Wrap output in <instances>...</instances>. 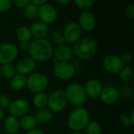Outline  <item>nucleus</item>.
<instances>
[{"instance_id": "6", "label": "nucleus", "mask_w": 134, "mask_h": 134, "mask_svg": "<svg viewBox=\"0 0 134 134\" xmlns=\"http://www.w3.org/2000/svg\"><path fill=\"white\" fill-rule=\"evenodd\" d=\"M67 105L68 100L64 90H55L48 96L47 108L53 113H60L63 111L66 108Z\"/></svg>"}, {"instance_id": "26", "label": "nucleus", "mask_w": 134, "mask_h": 134, "mask_svg": "<svg viewBox=\"0 0 134 134\" xmlns=\"http://www.w3.org/2000/svg\"><path fill=\"white\" fill-rule=\"evenodd\" d=\"M23 10H24V13H23L24 16L27 20H32L38 17V7H37L34 4H32L31 2Z\"/></svg>"}, {"instance_id": "22", "label": "nucleus", "mask_w": 134, "mask_h": 134, "mask_svg": "<svg viewBox=\"0 0 134 134\" xmlns=\"http://www.w3.org/2000/svg\"><path fill=\"white\" fill-rule=\"evenodd\" d=\"M27 76L16 74L9 81V86L13 90H20L26 86Z\"/></svg>"}, {"instance_id": "27", "label": "nucleus", "mask_w": 134, "mask_h": 134, "mask_svg": "<svg viewBox=\"0 0 134 134\" xmlns=\"http://www.w3.org/2000/svg\"><path fill=\"white\" fill-rule=\"evenodd\" d=\"M101 126L97 121H90L84 129L83 134H101Z\"/></svg>"}, {"instance_id": "30", "label": "nucleus", "mask_w": 134, "mask_h": 134, "mask_svg": "<svg viewBox=\"0 0 134 134\" xmlns=\"http://www.w3.org/2000/svg\"><path fill=\"white\" fill-rule=\"evenodd\" d=\"M2 72L3 75L7 79H12L16 74V68L12 63L2 65Z\"/></svg>"}, {"instance_id": "7", "label": "nucleus", "mask_w": 134, "mask_h": 134, "mask_svg": "<svg viewBox=\"0 0 134 134\" xmlns=\"http://www.w3.org/2000/svg\"><path fill=\"white\" fill-rule=\"evenodd\" d=\"M19 54L18 47L13 42H3L0 44V64H11Z\"/></svg>"}, {"instance_id": "41", "label": "nucleus", "mask_w": 134, "mask_h": 134, "mask_svg": "<svg viewBox=\"0 0 134 134\" xmlns=\"http://www.w3.org/2000/svg\"><path fill=\"white\" fill-rule=\"evenodd\" d=\"M56 2L60 5H68L71 2V1L70 0H58V1H56Z\"/></svg>"}, {"instance_id": "5", "label": "nucleus", "mask_w": 134, "mask_h": 134, "mask_svg": "<svg viewBox=\"0 0 134 134\" xmlns=\"http://www.w3.org/2000/svg\"><path fill=\"white\" fill-rule=\"evenodd\" d=\"M49 84V78L42 73L34 72L27 77L26 87L35 93H42L48 88Z\"/></svg>"}, {"instance_id": "11", "label": "nucleus", "mask_w": 134, "mask_h": 134, "mask_svg": "<svg viewBox=\"0 0 134 134\" xmlns=\"http://www.w3.org/2000/svg\"><path fill=\"white\" fill-rule=\"evenodd\" d=\"M8 110L10 114L9 115L20 119L28 113L30 110V105L26 100L18 98L10 102Z\"/></svg>"}, {"instance_id": "18", "label": "nucleus", "mask_w": 134, "mask_h": 134, "mask_svg": "<svg viewBox=\"0 0 134 134\" xmlns=\"http://www.w3.org/2000/svg\"><path fill=\"white\" fill-rule=\"evenodd\" d=\"M29 28L31 31V36L34 37L35 39L46 38L49 31L48 25L41 21L34 22Z\"/></svg>"}, {"instance_id": "24", "label": "nucleus", "mask_w": 134, "mask_h": 134, "mask_svg": "<svg viewBox=\"0 0 134 134\" xmlns=\"http://www.w3.org/2000/svg\"><path fill=\"white\" fill-rule=\"evenodd\" d=\"M119 77L121 82L126 85L132 82L133 79V71L132 68L130 66H124L119 73Z\"/></svg>"}, {"instance_id": "34", "label": "nucleus", "mask_w": 134, "mask_h": 134, "mask_svg": "<svg viewBox=\"0 0 134 134\" xmlns=\"http://www.w3.org/2000/svg\"><path fill=\"white\" fill-rule=\"evenodd\" d=\"M119 119L122 122V124L126 127H130L134 125V122L131 120L130 117L126 114H121L119 115Z\"/></svg>"}, {"instance_id": "33", "label": "nucleus", "mask_w": 134, "mask_h": 134, "mask_svg": "<svg viewBox=\"0 0 134 134\" xmlns=\"http://www.w3.org/2000/svg\"><path fill=\"white\" fill-rule=\"evenodd\" d=\"M10 98L5 94H0V108L2 110L8 109L10 104Z\"/></svg>"}, {"instance_id": "10", "label": "nucleus", "mask_w": 134, "mask_h": 134, "mask_svg": "<svg viewBox=\"0 0 134 134\" xmlns=\"http://www.w3.org/2000/svg\"><path fill=\"white\" fill-rule=\"evenodd\" d=\"M57 15L58 13L56 7L48 2L38 7V17L40 19L41 22L47 25L49 24L53 23L57 20Z\"/></svg>"}, {"instance_id": "23", "label": "nucleus", "mask_w": 134, "mask_h": 134, "mask_svg": "<svg viewBox=\"0 0 134 134\" xmlns=\"http://www.w3.org/2000/svg\"><path fill=\"white\" fill-rule=\"evenodd\" d=\"M33 104L36 108L38 110L46 108L48 103V96L45 93H35L33 97Z\"/></svg>"}, {"instance_id": "42", "label": "nucleus", "mask_w": 134, "mask_h": 134, "mask_svg": "<svg viewBox=\"0 0 134 134\" xmlns=\"http://www.w3.org/2000/svg\"><path fill=\"white\" fill-rule=\"evenodd\" d=\"M4 116H5L4 110H2V108H0V122H2L4 119Z\"/></svg>"}, {"instance_id": "29", "label": "nucleus", "mask_w": 134, "mask_h": 134, "mask_svg": "<svg viewBox=\"0 0 134 134\" xmlns=\"http://www.w3.org/2000/svg\"><path fill=\"white\" fill-rule=\"evenodd\" d=\"M118 91L119 93V97H122L124 99H128L133 97V91L132 90V88L130 86H129L128 85L123 84L119 86Z\"/></svg>"}, {"instance_id": "37", "label": "nucleus", "mask_w": 134, "mask_h": 134, "mask_svg": "<svg viewBox=\"0 0 134 134\" xmlns=\"http://www.w3.org/2000/svg\"><path fill=\"white\" fill-rule=\"evenodd\" d=\"M30 3L29 0H15L13 1V5L20 9H24Z\"/></svg>"}, {"instance_id": "44", "label": "nucleus", "mask_w": 134, "mask_h": 134, "mask_svg": "<svg viewBox=\"0 0 134 134\" xmlns=\"http://www.w3.org/2000/svg\"><path fill=\"white\" fill-rule=\"evenodd\" d=\"M0 134H2V133H0Z\"/></svg>"}, {"instance_id": "4", "label": "nucleus", "mask_w": 134, "mask_h": 134, "mask_svg": "<svg viewBox=\"0 0 134 134\" xmlns=\"http://www.w3.org/2000/svg\"><path fill=\"white\" fill-rule=\"evenodd\" d=\"M68 103H70L75 108L82 107L87 101V97L82 84L71 82L67 86L64 90Z\"/></svg>"}, {"instance_id": "25", "label": "nucleus", "mask_w": 134, "mask_h": 134, "mask_svg": "<svg viewBox=\"0 0 134 134\" xmlns=\"http://www.w3.org/2000/svg\"><path fill=\"white\" fill-rule=\"evenodd\" d=\"M16 36L20 42H29L31 38V34L30 28L26 26H20L16 31Z\"/></svg>"}, {"instance_id": "17", "label": "nucleus", "mask_w": 134, "mask_h": 134, "mask_svg": "<svg viewBox=\"0 0 134 134\" xmlns=\"http://www.w3.org/2000/svg\"><path fill=\"white\" fill-rule=\"evenodd\" d=\"M35 67L36 63L31 57H25L21 59L15 66L16 74H20L24 76L31 75L35 69Z\"/></svg>"}, {"instance_id": "16", "label": "nucleus", "mask_w": 134, "mask_h": 134, "mask_svg": "<svg viewBox=\"0 0 134 134\" xmlns=\"http://www.w3.org/2000/svg\"><path fill=\"white\" fill-rule=\"evenodd\" d=\"M73 50L72 48L68 45L57 46L56 49H53V57L54 58L55 63L57 62H69L73 57Z\"/></svg>"}, {"instance_id": "2", "label": "nucleus", "mask_w": 134, "mask_h": 134, "mask_svg": "<svg viewBox=\"0 0 134 134\" xmlns=\"http://www.w3.org/2000/svg\"><path fill=\"white\" fill-rule=\"evenodd\" d=\"M98 49V45L95 39L85 37L81 38L74 43L72 50L74 55L80 60H89L93 57Z\"/></svg>"}, {"instance_id": "13", "label": "nucleus", "mask_w": 134, "mask_h": 134, "mask_svg": "<svg viewBox=\"0 0 134 134\" xmlns=\"http://www.w3.org/2000/svg\"><path fill=\"white\" fill-rule=\"evenodd\" d=\"M103 67L106 71L111 74H119L124 67L120 57L116 55H108L103 60Z\"/></svg>"}, {"instance_id": "15", "label": "nucleus", "mask_w": 134, "mask_h": 134, "mask_svg": "<svg viewBox=\"0 0 134 134\" xmlns=\"http://www.w3.org/2000/svg\"><path fill=\"white\" fill-rule=\"evenodd\" d=\"M86 97L87 98H91V99H97L99 98L101 91L103 90V85L102 83L96 79H89L85 86H83Z\"/></svg>"}, {"instance_id": "21", "label": "nucleus", "mask_w": 134, "mask_h": 134, "mask_svg": "<svg viewBox=\"0 0 134 134\" xmlns=\"http://www.w3.org/2000/svg\"><path fill=\"white\" fill-rule=\"evenodd\" d=\"M34 116L37 121V123L45 124V123L50 122L53 119V115L50 110H49L48 108H46L40 109V110L37 111Z\"/></svg>"}, {"instance_id": "20", "label": "nucleus", "mask_w": 134, "mask_h": 134, "mask_svg": "<svg viewBox=\"0 0 134 134\" xmlns=\"http://www.w3.org/2000/svg\"><path fill=\"white\" fill-rule=\"evenodd\" d=\"M19 122H20V127L27 132L36 129V126L38 125L35 116L29 114H27L22 116L21 118H20Z\"/></svg>"}, {"instance_id": "39", "label": "nucleus", "mask_w": 134, "mask_h": 134, "mask_svg": "<svg viewBox=\"0 0 134 134\" xmlns=\"http://www.w3.org/2000/svg\"><path fill=\"white\" fill-rule=\"evenodd\" d=\"M32 4H34L35 5H36L37 7H40L41 5H44L45 3H46L48 1L47 0H31L30 1Z\"/></svg>"}, {"instance_id": "28", "label": "nucleus", "mask_w": 134, "mask_h": 134, "mask_svg": "<svg viewBox=\"0 0 134 134\" xmlns=\"http://www.w3.org/2000/svg\"><path fill=\"white\" fill-rule=\"evenodd\" d=\"M50 38H51V40L53 41V42L54 44H56L57 46H64V45L67 44L65 40H64V35L62 34V31H60L58 30L53 31L51 32Z\"/></svg>"}, {"instance_id": "36", "label": "nucleus", "mask_w": 134, "mask_h": 134, "mask_svg": "<svg viewBox=\"0 0 134 134\" xmlns=\"http://www.w3.org/2000/svg\"><path fill=\"white\" fill-rule=\"evenodd\" d=\"M125 16L129 19H133L134 18V4L131 3L126 5L124 10Z\"/></svg>"}, {"instance_id": "38", "label": "nucleus", "mask_w": 134, "mask_h": 134, "mask_svg": "<svg viewBox=\"0 0 134 134\" xmlns=\"http://www.w3.org/2000/svg\"><path fill=\"white\" fill-rule=\"evenodd\" d=\"M19 48L23 50V51H26V50H28V48H29V42H20L19 43Z\"/></svg>"}, {"instance_id": "35", "label": "nucleus", "mask_w": 134, "mask_h": 134, "mask_svg": "<svg viewBox=\"0 0 134 134\" xmlns=\"http://www.w3.org/2000/svg\"><path fill=\"white\" fill-rule=\"evenodd\" d=\"M120 59L124 66H129L133 62V55L130 53H126L122 55Z\"/></svg>"}, {"instance_id": "12", "label": "nucleus", "mask_w": 134, "mask_h": 134, "mask_svg": "<svg viewBox=\"0 0 134 134\" xmlns=\"http://www.w3.org/2000/svg\"><path fill=\"white\" fill-rule=\"evenodd\" d=\"M77 22L82 31H84L86 32L93 31L97 25L96 16L90 11H83L81 13Z\"/></svg>"}, {"instance_id": "9", "label": "nucleus", "mask_w": 134, "mask_h": 134, "mask_svg": "<svg viewBox=\"0 0 134 134\" xmlns=\"http://www.w3.org/2000/svg\"><path fill=\"white\" fill-rule=\"evenodd\" d=\"M62 34L66 43L74 44L82 38V30L77 21H71L65 25Z\"/></svg>"}, {"instance_id": "43", "label": "nucleus", "mask_w": 134, "mask_h": 134, "mask_svg": "<svg viewBox=\"0 0 134 134\" xmlns=\"http://www.w3.org/2000/svg\"><path fill=\"white\" fill-rule=\"evenodd\" d=\"M69 134H83V133L82 132H71Z\"/></svg>"}, {"instance_id": "1", "label": "nucleus", "mask_w": 134, "mask_h": 134, "mask_svg": "<svg viewBox=\"0 0 134 134\" xmlns=\"http://www.w3.org/2000/svg\"><path fill=\"white\" fill-rule=\"evenodd\" d=\"M28 53L30 57L35 62H45L53 57V46L46 38L34 39L29 43Z\"/></svg>"}, {"instance_id": "40", "label": "nucleus", "mask_w": 134, "mask_h": 134, "mask_svg": "<svg viewBox=\"0 0 134 134\" xmlns=\"http://www.w3.org/2000/svg\"><path fill=\"white\" fill-rule=\"evenodd\" d=\"M26 134H46V133L41 130H38V129H35V130H32L31 131H28L27 132Z\"/></svg>"}, {"instance_id": "19", "label": "nucleus", "mask_w": 134, "mask_h": 134, "mask_svg": "<svg viewBox=\"0 0 134 134\" xmlns=\"http://www.w3.org/2000/svg\"><path fill=\"white\" fill-rule=\"evenodd\" d=\"M3 125L5 131L9 134H16L20 129L19 119L12 115H9L4 119Z\"/></svg>"}, {"instance_id": "8", "label": "nucleus", "mask_w": 134, "mask_h": 134, "mask_svg": "<svg viewBox=\"0 0 134 134\" xmlns=\"http://www.w3.org/2000/svg\"><path fill=\"white\" fill-rule=\"evenodd\" d=\"M75 68L70 62H57L55 63L53 73L55 76L62 81L71 79L75 75Z\"/></svg>"}, {"instance_id": "14", "label": "nucleus", "mask_w": 134, "mask_h": 134, "mask_svg": "<svg viewBox=\"0 0 134 134\" xmlns=\"http://www.w3.org/2000/svg\"><path fill=\"white\" fill-rule=\"evenodd\" d=\"M99 98L103 104L107 105H111L118 102L120 97L118 89L115 86H109L103 88Z\"/></svg>"}, {"instance_id": "3", "label": "nucleus", "mask_w": 134, "mask_h": 134, "mask_svg": "<svg viewBox=\"0 0 134 134\" xmlns=\"http://www.w3.org/2000/svg\"><path fill=\"white\" fill-rule=\"evenodd\" d=\"M90 122V113L83 107L74 108L68 118V126L71 132L83 131Z\"/></svg>"}, {"instance_id": "32", "label": "nucleus", "mask_w": 134, "mask_h": 134, "mask_svg": "<svg viewBox=\"0 0 134 134\" xmlns=\"http://www.w3.org/2000/svg\"><path fill=\"white\" fill-rule=\"evenodd\" d=\"M13 7V1L0 0V13H4L8 12Z\"/></svg>"}, {"instance_id": "31", "label": "nucleus", "mask_w": 134, "mask_h": 134, "mask_svg": "<svg viewBox=\"0 0 134 134\" xmlns=\"http://www.w3.org/2000/svg\"><path fill=\"white\" fill-rule=\"evenodd\" d=\"M75 5L83 11H89L94 5V2L92 0H75L74 1Z\"/></svg>"}]
</instances>
